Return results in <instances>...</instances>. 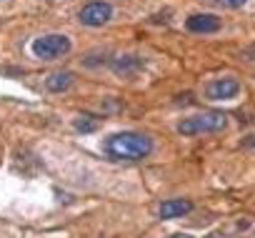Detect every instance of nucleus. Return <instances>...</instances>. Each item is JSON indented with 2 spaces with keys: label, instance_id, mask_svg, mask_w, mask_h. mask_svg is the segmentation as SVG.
Here are the masks:
<instances>
[{
  "label": "nucleus",
  "instance_id": "9b49d317",
  "mask_svg": "<svg viewBox=\"0 0 255 238\" xmlns=\"http://www.w3.org/2000/svg\"><path fill=\"white\" fill-rule=\"evenodd\" d=\"M223 3L228 5V8H240V5H245L248 0H223Z\"/></svg>",
  "mask_w": 255,
  "mask_h": 238
},
{
  "label": "nucleus",
  "instance_id": "f257e3e1",
  "mask_svg": "<svg viewBox=\"0 0 255 238\" xmlns=\"http://www.w3.org/2000/svg\"><path fill=\"white\" fill-rule=\"evenodd\" d=\"M103 151L113 161H143L153 153V141L135 131H123L105 138Z\"/></svg>",
  "mask_w": 255,
  "mask_h": 238
},
{
  "label": "nucleus",
  "instance_id": "39448f33",
  "mask_svg": "<svg viewBox=\"0 0 255 238\" xmlns=\"http://www.w3.org/2000/svg\"><path fill=\"white\" fill-rule=\"evenodd\" d=\"M238 93H240V83H238L235 78H215V80H210L208 88H205V95H208L210 100H230V98H235Z\"/></svg>",
  "mask_w": 255,
  "mask_h": 238
},
{
  "label": "nucleus",
  "instance_id": "f8f14e48",
  "mask_svg": "<svg viewBox=\"0 0 255 238\" xmlns=\"http://www.w3.org/2000/svg\"><path fill=\"white\" fill-rule=\"evenodd\" d=\"M168 238H193V236H188V233H173V236H168Z\"/></svg>",
  "mask_w": 255,
  "mask_h": 238
},
{
  "label": "nucleus",
  "instance_id": "6e6552de",
  "mask_svg": "<svg viewBox=\"0 0 255 238\" xmlns=\"http://www.w3.org/2000/svg\"><path fill=\"white\" fill-rule=\"evenodd\" d=\"M110 68L120 78H133L143 68V58H138V55H118V58L110 60Z\"/></svg>",
  "mask_w": 255,
  "mask_h": 238
},
{
  "label": "nucleus",
  "instance_id": "7ed1b4c3",
  "mask_svg": "<svg viewBox=\"0 0 255 238\" xmlns=\"http://www.w3.org/2000/svg\"><path fill=\"white\" fill-rule=\"evenodd\" d=\"M30 48H33L35 58H40V60H55V58L68 55L70 48H73V43H70V38L63 35V33H50V35L35 38Z\"/></svg>",
  "mask_w": 255,
  "mask_h": 238
},
{
  "label": "nucleus",
  "instance_id": "0eeeda50",
  "mask_svg": "<svg viewBox=\"0 0 255 238\" xmlns=\"http://www.w3.org/2000/svg\"><path fill=\"white\" fill-rule=\"evenodd\" d=\"M185 28L190 33H218L220 30V18L210 15V13H198V15H190L185 20Z\"/></svg>",
  "mask_w": 255,
  "mask_h": 238
},
{
  "label": "nucleus",
  "instance_id": "423d86ee",
  "mask_svg": "<svg viewBox=\"0 0 255 238\" xmlns=\"http://www.w3.org/2000/svg\"><path fill=\"white\" fill-rule=\"evenodd\" d=\"M190 211H193V201H188V198H168V201L160 203L158 216H160L163 221H173V218L188 216Z\"/></svg>",
  "mask_w": 255,
  "mask_h": 238
},
{
  "label": "nucleus",
  "instance_id": "f03ea898",
  "mask_svg": "<svg viewBox=\"0 0 255 238\" xmlns=\"http://www.w3.org/2000/svg\"><path fill=\"white\" fill-rule=\"evenodd\" d=\"M228 123V118L218 110H208V113H198V115H188L178 123V133L180 136H203V133H218L223 131Z\"/></svg>",
  "mask_w": 255,
  "mask_h": 238
},
{
  "label": "nucleus",
  "instance_id": "1a4fd4ad",
  "mask_svg": "<svg viewBox=\"0 0 255 238\" xmlns=\"http://www.w3.org/2000/svg\"><path fill=\"white\" fill-rule=\"evenodd\" d=\"M70 83H73V73H70V70H60V73H53V75L45 80V88H48L50 93H63V90L70 88Z\"/></svg>",
  "mask_w": 255,
  "mask_h": 238
},
{
  "label": "nucleus",
  "instance_id": "20e7f679",
  "mask_svg": "<svg viewBox=\"0 0 255 238\" xmlns=\"http://www.w3.org/2000/svg\"><path fill=\"white\" fill-rule=\"evenodd\" d=\"M113 18V5L105 3V0H93V3H85L78 13V20L88 28H100Z\"/></svg>",
  "mask_w": 255,
  "mask_h": 238
},
{
  "label": "nucleus",
  "instance_id": "9d476101",
  "mask_svg": "<svg viewBox=\"0 0 255 238\" xmlns=\"http://www.w3.org/2000/svg\"><path fill=\"white\" fill-rule=\"evenodd\" d=\"M73 128L78 133H93V131H98V121H95V118H90V115H78L75 121H73Z\"/></svg>",
  "mask_w": 255,
  "mask_h": 238
}]
</instances>
